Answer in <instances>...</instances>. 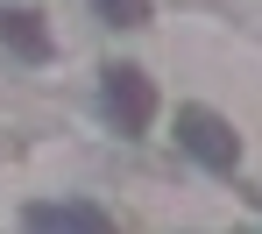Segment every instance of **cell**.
Returning a JSON list of instances; mask_svg holds the SVG:
<instances>
[{"mask_svg": "<svg viewBox=\"0 0 262 234\" xmlns=\"http://www.w3.org/2000/svg\"><path fill=\"white\" fill-rule=\"evenodd\" d=\"M177 142H184L206 171H234V163H241V135L220 121L213 107H177Z\"/></svg>", "mask_w": 262, "mask_h": 234, "instance_id": "1", "label": "cell"}, {"mask_svg": "<svg viewBox=\"0 0 262 234\" xmlns=\"http://www.w3.org/2000/svg\"><path fill=\"white\" fill-rule=\"evenodd\" d=\"M106 114H114L128 135H142V128L156 121V86H149L135 64H114V71H106Z\"/></svg>", "mask_w": 262, "mask_h": 234, "instance_id": "2", "label": "cell"}, {"mask_svg": "<svg viewBox=\"0 0 262 234\" xmlns=\"http://www.w3.org/2000/svg\"><path fill=\"white\" fill-rule=\"evenodd\" d=\"M0 43H14L21 57H36V64H43V57H50V29H43V14L7 7V14H0Z\"/></svg>", "mask_w": 262, "mask_h": 234, "instance_id": "3", "label": "cell"}, {"mask_svg": "<svg viewBox=\"0 0 262 234\" xmlns=\"http://www.w3.org/2000/svg\"><path fill=\"white\" fill-rule=\"evenodd\" d=\"M29 227H78V234H99L106 213L85 206V199H64V206H29Z\"/></svg>", "mask_w": 262, "mask_h": 234, "instance_id": "4", "label": "cell"}, {"mask_svg": "<svg viewBox=\"0 0 262 234\" xmlns=\"http://www.w3.org/2000/svg\"><path fill=\"white\" fill-rule=\"evenodd\" d=\"M99 14H106V22H149V0H99Z\"/></svg>", "mask_w": 262, "mask_h": 234, "instance_id": "5", "label": "cell"}]
</instances>
